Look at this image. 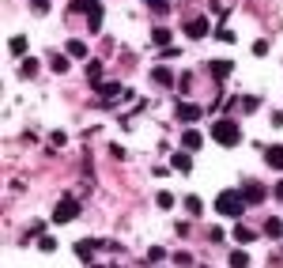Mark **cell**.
I'll list each match as a JSON object with an SVG mask.
<instances>
[{
    "instance_id": "20",
    "label": "cell",
    "mask_w": 283,
    "mask_h": 268,
    "mask_svg": "<svg viewBox=\"0 0 283 268\" xmlns=\"http://www.w3.org/2000/svg\"><path fill=\"white\" fill-rule=\"evenodd\" d=\"M19 72H23L26 79H30V76H38V61H30V57H26V61L19 64Z\"/></svg>"
},
{
    "instance_id": "19",
    "label": "cell",
    "mask_w": 283,
    "mask_h": 268,
    "mask_svg": "<svg viewBox=\"0 0 283 268\" xmlns=\"http://www.w3.org/2000/svg\"><path fill=\"white\" fill-rule=\"evenodd\" d=\"M155 83H174V72L166 68V64H163V68H155Z\"/></svg>"
},
{
    "instance_id": "26",
    "label": "cell",
    "mask_w": 283,
    "mask_h": 268,
    "mask_svg": "<svg viewBox=\"0 0 283 268\" xmlns=\"http://www.w3.org/2000/svg\"><path fill=\"white\" fill-rule=\"evenodd\" d=\"M163 257H166V253L159 250V246H151V250H147V261H151V265H155V261H163Z\"/></svg>"
},
{
    "instance_id": "24",
    "label": "cell",
    "mask_w": 283,
    "mask_h": 268,
    "mask_svg": "<svg viewBox=\"0 0 283 268\" xmlns=\"http://www.w3.org/2000/svg\"><path fill=\"white\" fill-rule=\"evenodd\" d=\"M117 95H121L117 83H106V87H102V98H117Z\"/></svg>"
},
{
    "instance_id": "10",
    "label": "cell",
    "mask_w": 283,
    "mask_h": 268,
    "mask_svg": "<svg viewBox=\"0 0 283 268\" xmlns=\"http://www.w3.org/2000/svg\"><path fill=\"white\" fill-rule=\"evenodd\" d=\"M234 72V61H212V76L215 79H227Z\"/></svg>"
},
{
    "instance_id": "17",
    "label": "cell",
    "mask_w": 283,
    "mask_h": 268,
    "mask_svg": "<svg viewBox=\"0 0 283 268\" xmlns=\"http://www.w3.org/2000/svg\"><path fill=\"white\" fill-rule=\"evenodd\" d=\"M231 268H249V257L242 250H231Z\"/></svg>"
},
{
    "instance_id": "3",
    "label": "cell",
    "mask_w": 283,
    "mask_h": 268,
    "mask_svg": "<svg viewBox=\"0 0 283 268\" xmlns=\"http://www.w3.org/2000/svg\"><path fill=\"white\" fill-rule=\"evenodd\" d=\"M76 216H79V204H76L72 197H64L57 208H53V223H72Z\"/></svg>"
},
{
    "instance_id": "21",
    "label": "cell",
    "mask_w": 283,
    "mask_h": 268,
    "mask_svg": "<svg viewBox=\"0 0 283 268\" xmlns=\"http://www.w3.org/2000/svg\"><path fill=\"white\" fill-rule=\"evenodd\" d=\"M38 250H45V253L57 250V238H53V234H42V238H38Z\"/></svg>"
},
{
    "instance_id": "29",
    "label": "cell",
    "mask_w": 283,
    "mask_h": 268,
    "mask_svg": "<svg viewBox=\"0 0 283 268\" xmlns=\"http://www.w3.org/2000/svg\"><path fill=\"white\" fill-rule=\"evenodd\" d=\"M276 200H283V182H280V185H276Z\"/></svg>"
},
{
    "instance_id": "28",
    "label": "cell",
    "mask_w": 283,
    "mask_h": 268,
    "mask_svg": "<svg viewBox=\"0 0 283 268\" xmlns=\"http://www.w3.org/2000/svg\"><path fill=\"white\" fill-rule=\"evenodd\" d=\"M34 11H38V15H45V11H49V0H34Z\"/></svg>"
},
{
    "instance_id": "13",
    "label": "cell",
    "mask_w": 283,
    "mask_h": 268,
    "mask_svg": "<svg viewBox=\"0 0 283 268\" xmlns=\"http://www.w3.org/2000/svg\"><path fill=\"white\" fill-rule=\"evenodd\" d=\"M170 166H174V170H178V174H189V166H193V159H189L185 151H178V155L170 159Z\"/></svg>"
},
{
    "instance_id": "4",
    "label": "cell",
    "mask_w": 283,
    "mask_h": 268,
    "mask_svg": "<svg viewBox=\"0 0 283 268\" xmlns=\"http://www.w3.org/2000/svg\"><path fill=\"white\" fill-rule=\"evenodd\" d=\"M79 8L87 11V26H91V30H102V4H98V0H83V4H76V11Z\"/></svg>"
},
{
    "instance_id": "2",
    "label": "cell",
    "mask_w": 283,
    "mask_h": 268,
    "mask_svg": "<svg viewBox=\"0 0 283 268\" xmlns=\"http://www.w3.org/2000/svg\"><path fill=\"white\" fill-rule=\"evenodd\" d=\"M212 140H215V144H223V147L242 144V129H238V121H231V117L215 121V125H212Z\"/></svg>"
},
{
    "instance_id": "23",
    "label": "cell",
    "mask_w": 283,
    "mask_h": 268,
    "mask_svg": "<svg viewBox=\"0 0 283 268\" xmlns=\"http://www.w3.org/2000/svg\"><path fill=\"white\" fill-rule=\"evenodd\" d=\"M234 242H253V231H246V227H234Z\"/></svg>"
},
{
    "instance_id": "16",
    "label": "cell",
    "mask_w": 283,
    "mask_h": 268,
    "mask_svg": "<svg viewBox=\"0 0 283 268\" xmlns=\"http://www.w3.org/2000/svg\"><path fill=\"white\" fill-rule=\"evenodd\" d=\"M265 234H268V238H280V234H283V223H280V219H265Z\"/></svg>"
},
{
    "instance_id": "30",
    "label": "cell",
    "mask_w": 283,
    "mask_h": 268,
    "mask_svg": "<svg viewBox=\"0 0 283 268\" xmlns=\"http://www.w3.org/2000/svg\"><path fill=\"white\" fill-rule=\"evenodd\" d=\"M151 4H159V0H151Z\"/></svg>"
},
{
    "instance_id": "18",
    "label": "cell",
    "mask_w": 283,
    "mask_h": 268,
    "mask_svg": "<svg viewBox=\"0 0 283 268\" xmlns=\"http://www.w3.org/2000/svg\"><path fill=\"white\" fill-rule=\"evenodd\" d=\"M68 57H87V45L79 42V38H72V42H68Z\"/></svg>"
},
{
    "instance_id": "27",
    "label": "cell",
    "mask_w": 283,
    "mask_h": 268,
    "mask_svg": "<svg viewBox=\"0 0 283 268\" xmlns=\"http://www.w3.org/2000/svg\"><path fill=\"white\" fill-rule=\"evenodd\" d=\"M215 38H219V42H234V30H227V26H219V34H215Z\"/></svg>"
},
{
    "instance_id": "1",
    "label": "cell",
    "mask_w": 283,
    "mask_h": 268,
    "mask_svg": "<svg viewBox=\"0 0 283 268\" xmlns=\"http://www.w3.org/2000/svg\"><path fill=\"white\" fill-rule=\"evenodd\" d=\"M246 208H249L246 197L234 193V189H223L219 197H215V212H219L223 219H242V216H246Z\"/></svg>"
},
{
    "instance_id": "12",
    "label": "cell",
    "mask_w": 283,
    "mask_h": 268,
    "mask_svg": "<svg viewBox=\"0 0 283 268\" xmlns=\"http://www.w3.org/2000/svg\"><path fill=\"white\" fill-rule=\"evenodd\" d=\"M181 144H185V151H197V147H200V144H204V136H200V132H197V129H189V132H185V136H181Z\"/></svg>"
},
{
    "instance_id": "7",
    "label": "cell",
    "mask_w": 283,
    "mask_h": 268,
    "mask_svg": "<svg viewBox=\"0 0 283 268\" xmlns=\"http://www.w3.org/2000/svg\"><path fill=\"white\" fill-rule=\"evenodd\" d=\"M200 117H204V110H200V106H193V102H181V106H178V121L193 125V121H200Z\"/></svg>"
},
{
    "instance_id": "25",
    "label": "cell",
    "mask_w": 283,
    "mask_h": 268,
    "mask_svg": "<svg viewBox=\"0 0 283 268\" xmlns=\"http://www.w3.org/2000/svg\"><path fill=\"white\" fill-rule=\"evenodd\" d=\"M155 200H159V208H174V193H159Z\"/></svg>"
},
{
    "instance_id": "6",
    "label": "cell",
    "mask_w": 283,
    "mask_h": 268,
    "mask_svg": "<svg viewBox=\"0 0 283 268\" xmlns=\"http://www.w3.org/2000/svg\"><path fill=\"white\" fill-rule=\"evenodd\" d=\"M208 30H212V23H208L204 15H197V19H189V23H185V34L189 38H204Z\"/></svg>"
},
{
    "instance_id": "9",
    "label": "cell",
    "mask_w": 283,
    "mask_h": 268,
    "mask_svg": "<svg viewBox=\"0 0 283 268\" xmlns=\"http://www.w3.org/2000/svg\"><path fill=\"white\" fill-rule=\"evenodd\" d=\"M151 42H155V45H163V49H166V45L174 42V30H166V26H155V30H151Z\"/></svg>"
},
{
    "instance_id": "22",
    "label": "cell",
    "mask_w": 283,
    "mask_h": 268,
    "mask_svg": "<svg viewBox=\"0 0 283 268\" xmlns=\"http://www.w3.org/2000/svg\"><path fill=\"white\" fill-rule=\"evenodd\" d=\"M11 53H15V57H23L26 53V38H11V45H8Z\"/></svg>"
},
{
    "instance_id": "11",
    "label": "cell",
    "mask_w": 283,
    "mask_h": 268,
    "mask_svg": "<svg viewBox=\"0 0 283 268\" xmlns=\"http://www.w3.org/2000/svg\"><path fill=\"white\" fill-rule=\"evenodd\" d=\"M76 257H79V261H91V257H94V238H83V242H76Z\"/></svg>"
},
{
    "instance_id": "14",
    "label": "cell",
    "mask_w": 283,
    "mask_h": 268,
    "mask_svg": "<svg viewBox=\"0 0 283 268\" xmlns=\"http://www.w3.org/2000/svg\"><path fill=\"white\" fill-rule=\"evenodd\" d=\"M185 212L189 216H204V200L200 197H185Z\"/></svg>"
},
{
    "instance_id": "15",
    "label": "cell",
    "mask_w": 283,
    "mask_h": 268,
    "mask_svg": "<svg viewBox=\"0 0 283 268\" xmlns=\"http://www.w3.org/2000/svg\"><path fill=\"white\" fill-rule=\"evenodd\" d=\"M49 64H53V72H68V57L64 53H49Z\"/></svg>"
},
{
    "instance_id": "8",
    "label": "cell",
    "mask_w": 283,
    "mask_h": 268,
    "mask_svg": "<svg viewBox=\"0 0 283 268\" xmlns=\"http://www.w3.org/2000/svg\"><path fill=\"white\" fill-rule=\"evenodd\" d=\"M265 163L272 166V170H283V147H280V144L265 147Z\"/></svg>"
},
{
    "instance_id": "5",
    "label": "cell",
    "mask_w": 283,
    "mask_h": 268,
    "mask_svg": "<svg viewBox=\"0 0 283 268\" xmlns=\"http://www.w3.org/2000/svg\"><path fill=\"white\" fill-rule=\"evenodd\" d=\"M242 197H246V204H261V200L268 197V189L257 185V182H246V185H242Z\"/></svg>"
}]
</instances>
